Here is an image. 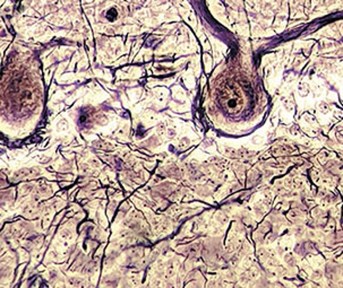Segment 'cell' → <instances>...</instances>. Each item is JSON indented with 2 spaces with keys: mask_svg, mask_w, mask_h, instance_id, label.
Returning <instances> with one entry per match:
<instances>
[{
  "mask_svg": "<svg viewBox=\"0 0 343 288\" xmlns=\"http://www.w3.org/2000/svg\"><path fill=\"white\" fill-rule=\"evenodd\" d=\"M117 16H118V14H117V10L115 9H109L108 10V12H106V18L109 19V21H111V22H113L115 18H117Z\"/></svg>",
  "mask_w": 343,
  "mask_h": 288,
  "instance_id": "obj_1",
  "label": "cell"
}]
</instances>
